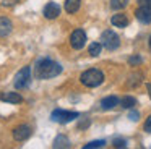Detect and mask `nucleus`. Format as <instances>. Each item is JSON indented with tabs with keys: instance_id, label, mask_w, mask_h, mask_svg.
I'll return each mask as SVG.
<instances>
[{
	"instance_id": "23",
	"label": "nucleus",
	"mask_w": 151,
	"mask_h": 149,
	"mask_svg": "<svg viewBox=\"0 0 151 149\" xmlns=\"http://www.w3.org/2000/svg\"><path fill=\"white\" fill-rule=\"evenodd\" d=\"M18 2H20V0H2V5L4 6H13V5H17Z\"/></svg>"
},
{
	"instance_id": "24",
	"label": "nucleus",
	"mask_w": 151,
	"mask_h": 149,
	"mask_svg": "<svg viewBox=\"0 0 151 149\" xmlns=\"http://www.w3.org/2000/svg\"><path fill=\"white\" fill-rule=\"evenodd\" d=\"M143 128H145V131H146V133H151V115L146 118V122H145V126H143Z\"/></svg>"
},
{
	"instance_id": "21",
	"label": "nucleus",
	"mask_w": 151,
	"mask_h": 149,
	"mask_svg": "<svg viewBox=\"0 0 151 149\" xmlns=\"http://www.w3.org/2000/svg\"><path fill=\"white\" fill-rule=\"evenodd\" d=\"M128 63H130V65H138V63H141V57H140V55H132V57L128 58Z\"/></svg>"
},
{
	"instance_id": "22",
	"label": "nucleus",
	"mask_w": 151,
	"mask_h": 149,
	"mask_svg": "<svg viewBox=\"0 0 151 149\" xmlns=\"http://www.w3.org/2000/svg\"><path fill=\"white\" fill-rule=\"evenodd\" d=\"M128 118L133 120V122H137V120L140 118V112H137V110H132V112L128 113Z\"/></svg>"
},
{
	"instance_id": "8",
	"label": "nucleus",
	"mask_w": 151,
	"mask_h": 149,
	"mask_svg": "<svg viewBox=\"0 0 151 149\" xmlns=\"http://www.w3.org/2000/svg\"><path fill=\"white\" fill-rule=\"evenodd\" d=\"M135 16L140 23L143 24H150L151 23V8L150 6H138L137 11H135Z\"/></svg>"
},
{
	"instance_id": "14",
	"label": "nucleus",
	"mask_w": 151,
	"mask_h": 149,
	"mask_svg": "<svg viewBox=\"0 0 151 149\" xmlns=\"http://www.w3.org/2000/svg\"><path fill=\"white\" fill-rule=\"evenodd\" d=\"M81 0H65V11L67 13H76L80 10Z\"/></svg>"
},
{
	"instance_id": "12",
	"label": "nucleus",
	"mask_w": 151,
	"mask_h": 149,
	"mask_svg": "<svg viewBox=\"0 0 151 149\" xmlns=\"http://www.w3.org/2000/svg\"><path fill=\"white\" fill-rule=\"evenodd\" d=\"M115 105H119V97L117 96H107L101 100V109H104V110H111V109H114Z\"/></svg>"
},
{
	"instance_id": "2",
	"label": "nucleus",
	"mask_w": 151,
	"mask_h": 149,
	"mask_svg": "<svg viewBox=\"0 0 151 149\" xmlns=\"http://www.w3.org/2000/svg\"><path fill=\"white\" fill-rule=\"evenodd\" d=\"M80 81L86 87H98L99 84L104 83V73L101 70H98V68H89V70L81 73Z\"/></svg>"
},
{
	"instance_id": "15",
	"label": "nucleus",
	"mask_w": 151,
	"mask_h": 149,
	"mask_svg": "<svg viewBox=\"0 0 151 149\" xmlns=\"http://www.w3.org/2000/svg\"><path fill=\"white\" fill-rule=\"evenodd\" d=\"M54 148H70V141H68V138L67 136H63V135H59L55 139H54Z\"/></svg>"
},
{
	"instance_id": "6",
	"label": "nucleus",
	"mask_w": 151,
	"mask_h": 149,
	"mask_svg": "<svg viewBox=\"0 0 151 149\" xmlns=\"http://www.w3.org/2000/svg\"><path fill=\"white\" fill-rule=\"evenodd\" d=\"M85 44H86V32L83 29H75L70 36V45L76 50H80V49L85 47Z\"/></svg>"
},
{
	"instance_id": "9",
	"label": "nucleus",
	"mask_w": 151,
	"mask_h": 149,
	"mask_svg": "<svg viewBox=\"0 0 151 149\" xmlns=\"http://www.w3.org/2000/svg\"><path fill=\"white\" fill-rule=\"evenodd\" d=\"M60 15V5L55 2H49L46 6H44V16L47 19H55L57 16Z\"/></svg>"
},
{
	"instance_id": "3",
	"label": "nucleus",
	"mask_w": 151,
	"mask_h": 149,
	"mask_svg": "<svg viewBox=\"0 0 151 149\" xmlns=\"http://www.w3.org/2000/svg\"><path fill=\"white\" fill-rule=\"evenodd\" d=\"M99 42H101L102 47H106L107 50H115V49H119V45H120V39H119V36L115 34L112 29H107V31L102 32Z\"/></svg>"
},
{
	"instance_id": "18",
	"label": "nucleus",
	"mask_w": 151,
	"mask_h": 149,
	"mask_svg": "<svg viewBox=\"0 0 151 149\" xmlns=\"http://www.w3.org/2000/svg\"><path fill=\"white\" fill-rule=\"evenodd\" d=\"M128 3V0H111V8L112 10H122L125 8Z\"/></svg>"
},
{
	"instance_id": "26",
	"label": "nucleus",
	"mask_w": 151,
	"mask_h": 149,
	"mask_svg": "<svg viewBox=\"0 0 151 149\" xmlns=\"http://www.w3.org/2000/svg\"><path fill=\"white\" fill-rule=\"evenodd\" d=\"M148 45H150V49H151V37H150V42H148Z\"/></svg>"
},
{
	"instance_id": "7",
	"label": "nucleus",
	"mask_w": 151,
	"mask_h": 149,
	"mask_svg": "<svg viewBox=\"0 0 151 149\" xmlns=\"http://www.w3.org/2000/svg\"><path fill=\"white\" fill-rule=\"evenodd\" d=\"M31 133H33V130H31L29 125H18L13 130V138L15 141H26L31 136Z\"/></svg>"
},
{
	"instance_id": "20",
	"label": "nucleus",
	"mask_w": 151,
	"mask_h": 149,
	"mask_svg": "<svg viewBox=\"0 0 151 149\" xmlns=\"http://www.w3.org/2000/svg\"><path fill=\"white\" fill-rule=\"evenodd\" d=\"M112 144H114V148H127V139L115 138L114 141H112Z\"/></svg>"
},
{
	"instance_id": "16",
	"label": "nucleus",
	"mask_w": 151,
	"mask_h": 149,
	"mask_svg": "<svg viewBox=\"0 0 151 149\" xmlns=\"http://www.w3.org/2000/svg\"><path fill=\"white\" fill-rule=\"evenodd\" d=\"M120 104H122L124 109H133V107L137 105V99H135L133 96H125L124 99L120 100Z\"/></svg>"
},
{
	"instance_id": "17",
	"label": "nucleus",
	"mask_w": 151,
	"mask_h": 149,
	"mask_svg": "<svg viewBox=\"0 0 151 149\" xmlns=\"http://www.w3.org/2000/svg\"><path fill=\"white\" fill-rule=\"evenodd\" d=\"M101 50H102L101 42H93V44H89V54H91V57H98L101 54Z\"/></svg>"
},
{
	"instance_id": "4",
	"label": "nucleus",
	"mask_w": 151,
	"mask_h": 149,
	"mask_svg": "<svg viewBox=\"0 0 151 149\" xmlns=\"http://www.w3.org/2000/svg\"><path fill=\"white\" fill-rule=\"evenodd\" d=\"M31 83V68L29 67H23L15 76V87L17 89H24L28 87Z\"/></svg>"
},
{
	"instance_id": "25",
	"label": "nucleus",
	"mask_w": 151,
	"mask_h": 149,
	"mask_svg": "<svg viewBox=\"0 0 151 149\" xmlns=\"http://www.w3.org/2000/svg\"><path fill=\"white\" fill-rule=\"evenodd\" d=\"M138 6H150L151 8V0H138Z\"/></svg>"
},
{
	"instance_id": "13",
	"label": "nucleus",
	"mask_w": 151,
	"mask_h": 149,
	"mask_svg": "<svg viewBox=\"0 0 151 149\" xmlns=\"http://www.w3.org/2000/svg\"><path fill=\"white\" fill-rule=\"evenodd\" d=\"M111 23L115 26V28H125L128 24V18L124 15V13H117L111 18Z\"/></svg>"
},
{
	"instance_id": "11",
	"label": "nucleus",
	"mask_w": 151,
	"mask_h": 149,
	"mask_svg": "<svg viewBox=\"0 0 151 149\" xmlns=\"http://www.w3.org/2000/svg\"><path fill=\"white\" fill-rule=\"evenodd\" d=\"M0 100L10 102V104H20V102H23V97L18 92H2L0 94Z\"/></svg>"
},
{
	"instance_id": "1",
	"label": "nucleus",
	"mask_w": 151,
	"mask_h": 149,
	"mask_svg": "<svg viewBox=\"0 0 151 149\" xmlns=\"http://www.w3.org/2000/svg\"><path fill=\"white\" fill-rule=\"evenodd\" d=\"M62 73V67L50 58H41L34 65V76L39 80H50Z\"/></svg>"
},
{
	"instance_id": "5",
	"label": "nucleus",
	"mask_w": 151,
	"mask_h": 149,
	"mask_svg": "<svg viewBox=\"0 0 151 149\" xmlns=\"http://www.w3.org/2000/svg\"><path fill=\"white\" fill-rule=\"evenodd\" d=\"M80 113L78 112H70V110H62V109H57L52 112V115H50V118L54 120V122L57 123H68L72 122V120L78 118Z\"/></svg>"
},
{
	"instance_id": "10",
	"label": "nucleus",
	"mask_w": 151,
	"mask_h": 149,
	"mask_svg": "<svg viewBox=\"0 0 151 149\" xmlns=\"http://www.w3.org/2000/svg\"><path fill=\"white\" fill-rule=\"evenodd\" d=\"M13 29V23L7 18V16H0V37L8 36Z\"/></svg>"
},
{
	"instance_id": "19",
	"label": "nucleus",
	"mask_w": 151,
	"mask_h": 149,
	"mask_svg": "<svg viewBox=\"0 0 151 149\" xmlns=\"http://www.w3.org/2000/svg\"><path fill=\"white\" fill-rule=\"evenodd\" d=\"M106 141L104 139H98V141H91L88 144H85V149H94V148H104Z\"/></svg>"
}]
</instances>
